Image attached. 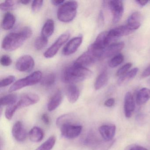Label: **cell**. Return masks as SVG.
Segmentation results:
<instances>
[{
  "label": "cell",
  "instance_id": "6da1fadb",
  "mask_svg": "<svg viewBox=\"0 0 150 150\" xmlns=\"http://www.w3.org/2000/svg\"><path fill=\"white\" fill-rule=\"evenodd\" d=\"M32 35V30L25 27L21 31L9 33L3 39L2 48L7 51H13L20 48Z\"/></svg>",
  "mask_w": 150,
  "mask_h": 150
},
{
  "label": "cell",
  "instance_id": "7a4b0ae2",
  "mask_svg": "<svg viewBox=\"0 0 150 150\" xmlns=\"http://www.w3.org/2000/svg\"><path fill=\"white\" fill-rule=\"evenodd\" d=\"M92 72L86 67L74 63L67 67L62 74V80L65 83L74 84L87 79L92 76Z\"/></svg>",
  "mask_w": 150,
  "mask_h": 150
},
{
  "label": "cell",
  "instance_id": "3957f363",
  "mask_svg": "<svg viewBox=\"0 0 150 150\" xmlns=\"http://www.w3.org/2000/svg\"><path fill=\"white\" fill-rule=\"evenodd\" d=\"M115 143V139L109 141H105L93 131L88 133L84 141L85 145L91 150H109Z\"/></svg>",
  "mask_w": 150,
  "mask_h": 150
},
{
  "label": "cell",
  "instance_id": "277c9868",
  "mask_svg": "<svg viewBox=\"0 0 150 150\" xmlns=\"http://www.w3.org/2000/svg\"><path fill=\"white\" fill-rule=\"evenodd\" d=\"M78 7L77 1H70L64 2L58 10V19L63 22L71 21L76 16Z\"/></svg>",
  "mask_w": 150,
  "mask_h": 150
},
{
  "label": "cell",
  "instance_id": "5b68a950",
  "mask_svg": "<svg viewBox=\"0 0 150 150\" xmlns=\"http://www.w3.org/2000/svg\"><path fill=\"white\" fill-rule=\"evenodd\" d=\"M42 79V73L40 71H36L23 79H21L16 81L12 85L9 91L10 92H15L20 90L25 87L33 86L41 81Z\"/></svg>",
  "mask_w": 150,
  "mask_h": 150
},
{
  "label": "cell",
  "instance_id": "8992f818",
  "mask_svg": "<svg viewBox=\"0 0 150 150\" xmlns=\"http://www.w3.org/2000/svg\"><path fill=\"white\" fill-rule=\"evenodd\" d=\"M59 129L61 135L65 138L74 139L79 137L82 130V126L68 122L61 125Z\"/></svg>",
  "mask_w": 150,
  "mask_h": 150
},
{
  "label": "cell",
  "instance_id": "52a82bcc",
  "mask_svg": "<svg viewBox=\"0 0 150 150\" xmlns=\"http://www.w3.org/2000/svg\"><path fill=\"white\" fill-rule=\"evenodd\" d=\"M70 33L67 32L60 36L56 42L49 48L44 54L46 58H51L54 57L57 53L62 45L67 42L70 37Z\"/></svg>",
  "mask_w": 150,
  "mask_h": 150
},
{
  "label": "cell",
  "instance_id": "ba28073f",
  "mask_svg": "<svg viewBox=\"0 0 150 150\" xmlns=\"http://www.w3.org/2000/svg\"><path fill=\"white\" fill-rule=\"evenodd\" d=\"M108 2V6L113 16L112 22L113 23L115 24L120 21L123 14L124 10L123 3L120 0H113Z\"/></svg>",
  "mask_w": 150,
  "mask_h": 150
},
{
  "label": "cell",
  "instance_id": "9c48e42d",
  "mask_svg": "<svg viewBox=\"0 0 150 150\" xmlns=\"http://www.w3.org/2000/svg\"><path fill=\"white\" fill-rule=\"evenodd\" d=\"M35 66L34 59L29 55H24L18 59L16 64V68L18 71L23 72L31 71Z\"/></svg>",
  "mask_w": 150,
  "mask_h": 150
},
{
  "label": "cell",
  "instance_id": "30bf717a",
  "mask_svg": "<svg viewBox=\"0 0 150 150\" xmlns=\"http://www.w3.org/2000/svg\"><path fill=\"white\" fill-rule=\"evenodd\" d=\"M40 100L38 95L32 93L24 94L21 96L20 100L16 103L18 108H26L30 105L36 104Z\"/></svg>",
  "mask_w": 150,
  "mask_h": 150
},
{
  "label": "cell",
  "instance_id": "8fae6325",
  "mask_svg": "<svg viewBox=\"0 0 150 150\" xmlns=\"http://www.w3.org/2000/svg\"><path fill=\"white\" fill-rule=\"evenodd\" d=\"M116 131V127L113 124L103 125L99 128L101 137L105 141H109L114 139Z\"/></svg>",
  "mask_w": 150,
  "mask_h": 150
},
{
  "label": "cell",
  "instance_id": "7c38bea8",
  "mask_svg": "<svg viewBox=\"0 0 150 150\" xmlns=\"http://www.w3.org/2000/svg\"><path fill=\"white\" fill-rule=\"evenodd\" d=\"M82 38L77 37L71 39L64 47L63 54L64 56H70L77 51L82 43Z\"/></svg>",
  "mask_w": 150,
  "mask_h": 150
},
{
  "label": "cell",
  "instance_id": "4fadbf2b",
  "mask_svg": "<svg viewBox=\"0 0 150 150\" xmlns=\"http://www.w3.org/2000/svg\"><path fill=\"white\" fill-rule=\"evenodd\" d=\"M12 132L13 137L18 142H23L26 139L27 132L21 121H17L14 124Z\"/></svg>",
  "mask_w": 150,
  "mask_h": 150
},
{
  "label": "cell",
  "instance_id": "5bb4252c",
  "mask_svg": "<svg viewBox=\"0 0 150 150\" xmlns=\"http://www.w3.org/2000/svg\"><path fill=\"white\" fill-rule=\"evenodd\" d=\"M124 109L125 116L130 118L135 109V101L131 93L127 92L125 94L124 99Z\"/></svg>",
  "mask_w": 150,
  "mask_h": 150
},
{
  "label": "cell",
  "instance_id": "9a60e30c",
  "mask_svg": "<svg viewBox=\"0 0 150 150\" xmlns=\"http://www.w3.org/2000/svg\"><path fill=\"white\" fill-rule=\"evenodd\" d=\"M109 37L111 39V40L121 37L127 35L131 34L132 32V30H131L127 25H123V26H119L115 28L110 30L109 31H108Z\"/></svg>",
  "mask_w": 150,
  "mask_h": 150
},
{
  "label": "cell",
  "instance_id": "2e32d148",
  "mask_svg": "<svg viewBox=\"0 0 150 150\" xmlns=\"http://www.w3.org/2000/svg\"><path fill=\"white\" fill-rule=\"evenodd\" d=\"M97 61V59L87 51L79 57L74 63L78 65L86 67L92 65Z\"/></svg>",
  "mask_w": 150,
  "mask_h": 150
},
{
  "label": "cell",
  "instance_id": "e0dca14e",
  "mask_svg": "<svg viewBox=\"0 0 150 150\" xmlns=\"http://www.w3.org/2000/svg\"><path fill=\"white\" fill-rule=\"evenodd\" d=\"M125 43L123 42L115 43L108 46L104 52L103 59L115 57L119 54L120 52L124 48Z\"/></svg>",
  "mask_w": 150,
  "mask_h": 150
},
{
  "label": "cell",
  "instance_id": "ac0fdd59",
  "mask_svg": "<svg viewBox=\"0 0 150 150\" xmlns=\"http://www.w3.org/2000/svg\"><path fill=\"white\" fill-rule=\"evenodd\" d=\"M108 31H103L98 35L93 44L102 50H106L111 41Z\"/></svg>",
  "mask_w": 150,
  "mask_h": 150
},
{
  "label": "cell",
  "instance_id": "d6986e66",
  "mask_svg": "<svg viewBox=\"0 0 150 150\" xmlns=\"http://www.w3.org/2000/svg\"><path fill=\"white\" fill-rule=\"evenodd\" d=\"M141 14L138 12H134L129 16L126 25L131 30L135 31L141 26Z\"/></svg>",
  "mask_w": 150,
  "mask_h": 150
},
{
  "label": "cell",
  "instance_id": "ffe728a7",
  "mask_svg": "<svg viewBox=\"0 0 150 150\" xmlns=\"http://www.w3.org/2000/svg\"><path fill=\"white\" fill-rule=\"evenodd\" d=\"M63 99V93L60 90L57 91L49 100L47 106L48 110L52 111L55 110L60 105Z\"/></svg>",
  "mask_w": 150,
  "mask_h": 150
},
{
  "label": "cell",
  "instance_id": "44dd1931",
  "mask_svg": "<svg viewBox=\"0 0 150 150\" xmlns=\"http://www.w3.org/2000/svg\"><path fill=\"white\" fill-rule=\"evenodd\" d=\"M80 95L79 88L74 84H70L67 90V96L69 102L74 103L76 102Z\"/></svg>",
  "mask_w": 150,
  "mask_h": 150
},
{
  "label": "cell",
  "instance_id": "7402d4cb",
  "mask_svg": "<svg viewBox=\"0 0 150 150\" xmlns=\"http://www.w3.org/2000/svg\"><path fill=\"white\" fill-rule=\"evenodd\" d=\"M150 99V89L143 88L139 90L136 95V103L141 106L146 103Z\"/></svg>",
  "mask_w": 150,
  "mask_h": 150
},
{
  "label": "cell",
  "instance_id": "603a6c76",
  "mask_svg": "<svg viewBox=\"0 0 150 150\" xmlns=\"http://www.w3.org/2000/svg\"><path fill=\"white\" fill-rule=\"evenodd\" d=\"M16 22V17L13 14L7 12L5 14L1 23V28L5 30H9L13 27Z\"/></svg>",
  "mask_w": 150,
  "mask_h": 150
},
{
  "label": "cell",
  "instance_id": "cb8c5ba5",
  "mask_svg": "<svg viewBox=\"0 0 150 150\" xmlns=\"http://www.w3.org/2000/svg\"><path fill=\"white\" fill-rule=\"evenodd\" d=\"M29 137L32 142L38 143L41 142L44 137V132L39 127L35 126L29 132Z\"/></svg>",
  "mask_w": 150,
  "mask_h": 150
},
{
  "label": "cell",
  "instance_id": "d4e9b609",
  "mask_svg": "<svg viewBox=\"0 0 150 150\" xmlns=\"http://www.w3.org/2000/svg\"><path fill=\"white\" fill-rule=\"evenodd\" d=\"M55 28L53 21L51 19L47 20L42 30V36L48 38L53 34Z\"/></svg>",
  "mask_w": 150,
  "mask_h": 150
},
{
  "label": "cell",
  "instance_id": "484cf974",
  "mask_svg": "<svg viewBox=\"0 0 150 150\" xmlns=\"http://www.w3.org/2000/svg\"><path fill=\"white\" fill-rule=\"evenodd\" d=\"M138 71V68L136 67L129 71L128 72L119 78L117 81V84L119 86H122L130 80L132 79L136 76Z\"/></svg>",
  "mask_w": 150,
  "mask_h": 150
},
{
  "label": "cell",
  "instance_id": "4316f807",
  "mask_svg": "<svg viewBox=\"0 0 150 150\" xmlns=\"http://www.w3.org/2000/svg\"><path fill=\"white\" fill-rule=\"evenodd\" d=\"M108 74L107 71H103L99 74L96 78L94 84V88L96 90H98L101 89L107 84L108 81Z\"/></svg>",
  "mask_w": 150,
  "mask_h": 150
},
{
  "label": "cell",
  "instance_id": "83f0119b",
  "mask_svg": "<svg viewBox=\"0 0 150 150\" xmlns=\"http://www.w3.org/2000/svg\"><path fill=\"white\" fill-rule=\"evenodd\" d=\"M17 95L15 94H10L3 96L0 99L1 106H10L17 103Z\"/></svg>",
  "mask_w": 150,
  "mask_h": 150
},
{
  "label": "cell",
  "instance_id": "f1b7e54d",
  "mask_svg": "<svg viewBox=\"0 0 150 150\" xmlns=\"http://www.w3.org/2000/svg\"><path fill=\"white\" fill-rule=\"evenodd\" d=\"M56 74L53 73H49L42 77L41 83L43 86L49 87L54 85L56 81Z\"/></svg>",
  "mask_w": 150,
  "mask_h": 150
},
{
  "label": "cell",
  "instance_id": "f546056e",
  "mask_svg": "<svg viewBox=\"0 0 150 150\" xmlns=\"http://www.w3.org/2000/svg\"><path fill=\"white\" fill-rule=\"evenodd\" d=\"M56 141V138L55 137L51 136L35 150H51L54 147Z\"/></svg>",
  "mask_w": 150,
  "mask_h": 150
},
{
  "label": "cell",
  "instance_id": "4dcf8cb0",
  "mask_svg": "<svg viewBox=\"0 0 150 150\" xmlns=\"http://www.w3.org/2000/svg\"><path fill=\"white\" fill-rule=\"evenodd\" d=\"M19 4V1H6L1 4L0 8L1 11H10L14 9Z\"/></svg>",
  "mask_w": 150,
  "mask_h": 150
},
{
  "label": "cell",
  "instance_id": "1f68e13d",
  "mask_svg": "<svg viewBox=\"0 0 150 150\" xmlns=\"http://www.w3.org/2000/svg\"><path fill=\"white\" fill-rule=\"evenodd\" d=\"M48 38L41 36L38 37L35 40V47L37 50H41L48 44Z\"/></svg>",
  "mask_w": 150,
  "mask_h": 150
},
{
  "label": "cell",
  "instance_id": "d6a6232c",
  "mask_svg": "<svg viewBox=\"0 0 150 150\" xmlns=\"http://www.w3.org/2000/svg\"><path fill=\"white\" fill-rule=\"evenodd\" d=\"M124 60V57L121 53L113 57L109 63V66L111 68L117 67L121 64Z\"/></svg>",
  "mask_w": 150,
  "mask_h": 150
},
{
  "label": "cell",
  "instance_id": "836d02e7",
  "mask_svg": "<svg viewBox=\"0 0 150 150\" xmlns=\"http://www.w3.org/2000/svg\"><path fill=\"white\" fill-rule=\"evenodd\" d=\"M18 108L17 107L16 103L13 105L8 106L6 109L5 111V116L6 118L8 120H10L13 118L15 113L16 110L18 109Z\"/></svg>",
  "mask_w": 150,
  "mask_h": 150
},
{
  "label": "cell",
  "instance_id": "e575fe53",
  "mask_svg": "<svg viewBox=\"0 0 150 150\" xmlns=\"http://www.w3.org/2000/svg\"><path fill=\"white\" fill-rule=\"evenodd\" d=\"M72 116L69 114L62 115L59 116L56 121V125L59 128L64 124L71 122Z\"/></svg>",
  "mask_w": 150,
  "mask_h": 150
},
{
  "label": "cell",
  "instance_id": "d590c367",
  "mask_svg": "<svg viewBox=\"0 0 150 150\" xmlns=\"http://www.w3.org/2000/svg\"><path fill=\"white\" fill-rule=\"evenodd\" d=\"M132 66V64L131 63H127L117 70L116 74V75L117 77H121L126 73L128 72V71L129 70Z\"/></svg>",
  "mask_w": 150,
  "mask_h": 150
},
{
  "label": "cell",
  "instance_id": "8d00e7d4",
  "mask_svg": "<svg viewBox=\"0 0 150 150\" xmlns=\"http://www.w3.org/2000/svg\"><path fill=\"white\" fill-rule=\"evenodd\" d=\"M43 1L42 0H35L32 2L31 5V9L32 12L37 13L40 11L43 4Z\"/></svg>",
  "mask_w": 150,
  "mask_h": 150
},
{
  "label": "cell",
  "instance_id": "74e56055",
  "mask_svg": "<svg viewBox=\"0 0 150 150\" xmlns=\"http://www.w3.org/2000/svg\"><path fill=\"white\" fill-rule=\"evenodd\" d=\"M15 81V77L14 76H8L6 78H4L1 80L0 83L1 87H5L12 84Z\"/></svg>",
  "mask_w": 150,
  "mask_h": 150
},
{
  "label": "cell",
  "instance_id": "f35d334b",
  "mask_svg": "<svg viewBox=\"0 0 150 150\" xmlns=\"http://www.w3.org/2000/svg\"><path fill=\"white\" fill-rule=\"evenodd\" d=\"M0 62L3 66L8 67L12 64V60L8 55H3L1 58Z\"/></svg>",
  "mask_w": 150,
  "mask_h": 150
},
{
  "label": "cell",
  "instance_id": "ab89813d",
  "mask_svg": "<svg viewBox=\"0 0 150 150\" xmlns=\"http://www.w3.org/2000/svg\"><path fill=\"white\" fill-rule=\"evenodd\" d=\"M104 16H103V13L102 11H101L100 12V13L99 14L98 18V25L99 26H103L104 24Z\"/></svg>",
  "mask_w": 150,
  "mask_h": 150
},
{
  "label": "cell",
  "instance_id": "60d3db41",
  "mask_svg": "<svg viewBox=\"0 0 150 150\" xmlns=\"http://www.w3.org/2000/svg\"><path fill=\"white\" fill-rule=\"evenodd\" d=\"M115 103V100L114 98H109L107 100L105 101V102H104V105L106 107L110 108V107H112L114 105Z\"/></svg>",
  "mask_w": 150,
  "mask_h": 150
},
{
  "label": "cell",
  "instance_id": "b9f144b4",
  "mask_svg": "<svg viewBox=\"0 0 150 150\" xmlns=\"http://www.w3.org/2000/svg\"><path fill=\"white\" fill-rule=\"evenodd\" d=\"M42 121L46 125H49L50 123V119L49 116L46 114H43L42 115Z\"/></svg>",
  "mask_w": 150,
  "mask_h": 150
},
{
  "label": "cell",
  "instance_id": "7bdbcfd3",
  "mask_svg": "<svg viewBox=\"0 0 150 150\" xmlns=\"http://www.w3.org/2000/svg\"><path fill=\"white\" fill-rule=\"evenodd\" d=\"M127 150H148L147 148L139 145H133Z\"/></svg>",
  "mask_w": 150,
  "mask_h": 150
},
{
  "label": "cell",
  "instance_id": "ee69618b",
  "mask_svg": "<svg viewBox=\"0 0 150 150\" xmlns=\"http://www.w3.org/2000/svg\"><path fill=\"white\" fill-rule=\"evenodd\" d=\"M149 76H150V65L144 70L141 74V77L143 78H146Z\"/></svg>",
  "mask_w": 150,
  "mask_h": 150
},
{
  "label": "cell",
  "instance_id": "f6af8a7d",
  "mask_svg": "<svg viewBox=\"0 0 150 150\" xmlns=\"http://www.w3.org/2000/svg\"><path fill=\"white\" fill-rule=\"evenodd\" d=\"M52 3L55 6H59L64 3L65 1L64 0H52L51 1Z\"/></svg>",
  "mask_w": 150,
  "mask_h": 150
},
{
  "label": "cell",
  "instance_id": "bcb514c9",
  "mask_svg": "<svg viewBox=\"0 0 150 150\" xmlns=\"http://www.w3.org/2000/svg\"><path fill=\"white\" fill-rule=\"evenodd\" d=\"M135 2L137 3L138 5H139L140 6L143 7L145 6L148 2V1H135Z\"/></svg>",
  "mask_w": 150,
  "mask_h": 150
},
{
  "label": "cell",
  "instance_id": "7dc6e473",
  "mask_svg": "<svg viewBox=\"0 0 150 150\" xmlns=\"http://www.w3.org/2000/svg\"><path fill=\"white\" fill-rule=\"evenodd\" d=\"M19 2L20 4H23V5H28L30 2V1H25V0H23V1H19Z\"/></svg>",
  "mask_w": 150,
  "mask_h": 150
},
{
  "label": "cell",
  "instance_id": "c3c4849f",
  "mask_svg": "<svg viewBox=\"0 0 150 150\" xmlns=\"http://www.w3.org/2000/svg\"><path fill=\"white\" fill-rule=\"evenodd\" d=\"M148 83H149V84H150V79H149V80L148 81Z\"/></svg>",
  "mask_w": 150,
  "mask_h": 150
}]
</instances>
